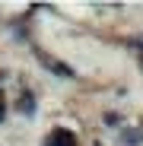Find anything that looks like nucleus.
I'll use <instances>...</instances> for the list:
<instances>
[{
    "instance_id": "nucleus-1",
    "label": "nucleus",
    "mask_w": 143,
    "mask_h": 146,
    "mask_svg": "<svg viewBox=\"0 0 143 146\" xmlns=\"http://www.w3.org/2000/svg\"><path fill=\"white\" fill-rule=\"evenodd\" d=\"M45 146H76V137L70 130H64V127H57V130H51V137L45 140Z\"/></svg>"
},
{
    "instance_id": "nucleus-2",
    "label": "nucleus",
    "mask_w": 143,
    "mask_h": 146,
    "mask_svg": "<svg viewBox=\"0 0 143 146\" xmlns=\"http://www.w3.org/2000/svg\"><path fill=\"white\" fill-rule=\"evenodd\" d=\"M19 111H22V114H35V99H32V95H22Z\"/></svg>"
},
{
    "instance_id": "nucleus-3",
    "label": "nucleus",
    "mask_w": 143,
    "mask_h": 146,
    "mask_svg": "<svg viewBox=\"0 0 143 146\" xmlns=\"http://www.w3.org/2000/svg\"><path fill=\"white\" fill-rule=\"evenodd\" d=\"M0 117H3V105H0Z\"/></svg>"
}]
</instances>
